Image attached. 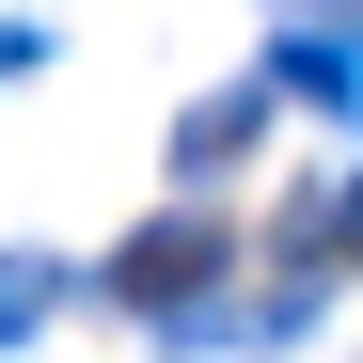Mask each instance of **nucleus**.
<instances>
[{"mask_svg": "<svg viewBox=\"0 0 363 363\" xmlns=\"http://www.w3.org/2000/svg\"><path fill=\"white\" fill-rule=\"evenodd\" d=\"M284 79H300V95H332V111H363V48H300Z\"/></svg>", "mask_w": 363, "mask_h": 363, "instance_id": "f257e3e1", "label": "nucleus"}, {"mask_svg": "<svg viewBox=\"0 0 363 363\" xmlns=\"http://www.w3.org/2000/svg\"><path fill=\"white\" fill-rule=\"evenodd\" d=\"M0 64H16V32H0Z\"/></svg>", "mask_w": 363, "mask_h": 363, "instance_id": "f03ea898", "label": "nucleus"}]
</instances>
